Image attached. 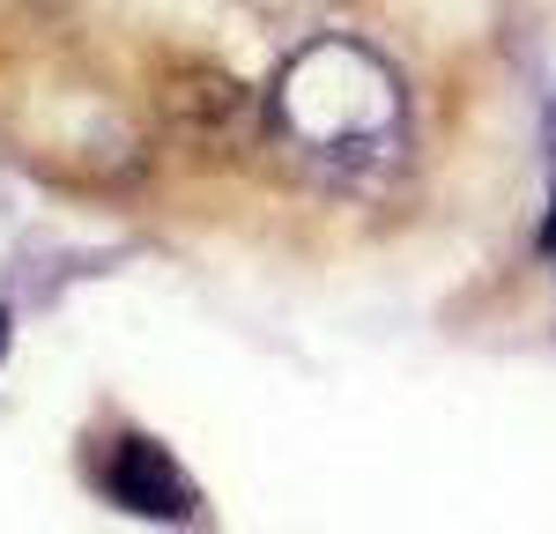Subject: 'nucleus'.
I'll use <instances>...</instances> for the list:
<instances>
[{"instance_id": "1", "label": "nucleus", "mask_w": 556, "mask_h": 534, "mask_svg": "<svg viewBox=\"0 0 556 534\" xmlns=\"http://www.w3.org/2000/svg\"><path fill=\"white\" fill-rule=\"evenodd\" d=\"M267 141L327 193H371L408 156V82L364 38H312L267 89Z\"/></svg>"}, {"instance_id": "3", "label": "nucleus", "mask_w": 556, "mask_h": 534, "mask_svg": "<svg viewBox=\"0 0 556 534\" xmlns=\"http://www.w3.org/2000/svg\"><path fill=\"white\" fill-rule=\"evenodd\" d=\"M97 483H104V497H112L119 512H141V520H201L193 475H186L156 438H141V431H119V438L104 445Z\"/></svg>"}, {"instance_id": "2", "label": "nucleus", "mask_w": 556, "mask_h": 534, "mask_svg": "<svg viewBox=\"0 0 556 534\" xmlns=\"http://www.w3.org/2000/svg\"><path fill=\"white\" fill-rule=\"evenodd\" d=\"M156 119H164V134H172L178 149L223 164V156L253 149V134H267V104L230 67L178 60V67H164V82H156Z\"/></svg>"}, {"instance_id": "5", "label": "nucleus", "mask_w": 556, "mask_h": 534, "mask_svg": "<svg viewBox=\"0 0 556 534\" xmlns=\"http://www.w3.org/2000/svg\"><path fill=\"white\" fill-rule=\"evenodd\" d=\"M542 253L556 260V201H549V216H542Z\"/></svg>"}, {"instance_id": "4", "label": "nucleus", "mask_w": 556, "mask_h": 534, "mask_svg": "<svg viewBox=\"0 0 556 534\" xmlns=\"http://www.w3.org/2000/svg\"><path fill=\"white\" fill-rule=\"evenodd\" d=\"M253 8H267V15H304V8H327V0H253Z\"/></svg>"}, {"instance_id": "6", "label": "nucleus", "mask_w": 556, "mask_h": 534, "mask_svg": "<svg viewBox=\"0 0 556 534\" xmlns=\"http://www.w3.org/2000/svg\"><path fill=\"white\" fill-rule=\"evenodd\" d=\"M0 356H8V312H0Z\"/></svg>"}]
</instances>
